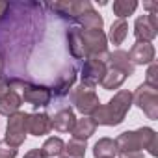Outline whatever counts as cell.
Instances as JSON below:
<instances>
[{"label":"cell","instance_id":"5bb4252c","mask_svg":"<svg viewBox=\"0 0 158 158\" xmlns=\"http://www.w3.org/2000/svg\"><path fill=\"white\" fill-rule=\"evenodd\" d=\"M21 104H23L21 95L13 89H8L6 93L0 95V115H8V117L13 115L15 112H19Z\"/></svg>","mask_w":158,"mask_h":158},{"label":"cell","instance_id":"4fadbf2b","mask_svg":"<svg viewBox=\"0 0 158 158\" xmlns=\"http://www.w3.org/2000/svg\"><path fill=\"white\" fill-rule=\"evenodd\" d=\"M74 123H76V117L71 108H61L60 112H56L50 117V128H54L58 132H71Z\"/></svg>","mask_w":158,"mask_h":158},{"label":"cell","instance_id":"83f0119b","mask_svg":"<svg viewBox=\"0 0 158 158\" xmlns=\"http://www.w3.org/2000/svg\"><path fill=\"white\" fill-rule=\"evenodd\" d=\"M24 158H48V156L43 152V149H32L24 154Z\"/></svg>","mask_w":158,"mask_h":158},{"label":"cell","instance_id":"7c38bea8","mask_svg":"<svg viewBox=\"0 0 158 158\" xmlns=\"http://www.w3.org/2000/svg\"><path fill=\"white\" fill-rule=\"evenodd\" d=\"M128 58L132 61V65H145V63H152L154 61V47L151 43H138L130 48Z\"/></svg>","mask_w":158,"mask_h":158},{"label":"cell","instance_id":"f546056e","mask_svg":"<svg viewBox=\"0 0 158 158\" xmlns=\"http://www.w3.org/2000/svg\"><path fill=\"white\" fill-rule=\"evenodd\" d=\"M143 6H145L151 13H158V4H156V2H143Z\"/></svg>","mask_w":158,"mask_h":158},{"label":"cell","instance_id":"7a4b0ae2","mask_svg":"<svg viewBox=\"0 0 158 158\" xmlns=\"http://www.w3.org/2000/svg\"><path fill=\"white\" fill-rule=\"evenodd\" d=\"M130 106H132V93L128 89H121L114 95V99L108 104H99L97 110L91 114V119L97 125L117 127L125 121Z\"/></svg>","mask_w":158,"mask_h":158},{"label":"cell","instance_id":"f1b7e54d","mask_svg":"<svg viewBox=\"0 0 158 158\" xmlns=\"http://www.w3.org/2000/svg\"><path fill=\"white\" fill-rule=\"evenodd\" d=\"M8 89H10V86H8V78H6V76H0V95L6 93Z\"/></svg>","mask_w":158,"mask_h":158},{"label":"cell","instance_id":"8fae6325","mask_svg":"<svg viewBox=\"0 0 158 158\" xmlns=\"http://www.w3.org/2000/svg\"><path fill=\"white\" fill-rule=\"evenodd\" d=\"M50 128V117L47 114H28L26 117V132L32 136H45L48 134Z\"/></svg>","mask_w":158,"mask_h":158},{"label":"cell","instance_id":"277c9868","mask_svg":"<svg viewBox=\"0 0 158 158\" xmlns=\"http://www.w3.org/2000/svg\"><path fill=\"white\" fill-rule=\"evenodd\" d=\"M108 71V52L102 54V56H95V58H88L84 60V65H82V86L86 88H95L101 84V80L104 78Z\"/></svg>","mask_w":158,"mask_h":158},{"label":"cell","instance_id":"5b68a950","mask_svg":"<svg viewBox=\"0 0 158 158\" xmlns=\"http://www.w3.org/2000/svg\"><path fill=\"white\" fill-rule=\"evenodd\" d=\"M78 35L82 41V50H84V58H95V56H102L108 52V39L106 34L102 30H84L78 28Z\"/></svg>","mask_w":158,"mask_h":158},{"label":"cell","instance_id":"e0dca14e","mask_svg":"<svg viewBox=\"0 0 158 158\" xmlns=\"http://www.w3.org/2000/svg\"><path fill=\"white\" fill-rule=\"evenodd\" d=\"M95 130H97V123L91 119V117H82V119H78L76 123H74V127H73V138L74 139H82V141H86L88 138H91L93 134H95Z\"/></svg>","mask_w":158,"mask_h":158},{"label":"cell","instance_id":"7402d4cb","mask_svg":"<svg viewBox=\"0 0 158 158\" xmlns=\"http://www.w3.org/2000/svg\"><path fill=\"white\" fill-rule=\"evenodd\" d=\"M67 41H69V52L73 54V58L86 60L82 50V41H80V35H78V28H71L67 32Z\"/></svg>","mask_w":158,"mask_h":158},{"label":"cell","instance_id":"4316f807","mask_svg":"<svg viewBox=\"0 0 158 158\" xmlns=\"http://www.w3.org/2000/svg\"><path fill=\"white\" fill-rule=\"evenodd\" d=\"M17 156V149L8 145L4 139L0 141V158H15Z\"/></svg>","mask_w":158,"mask_h":158},{"label":"cell","instance_id":"d6986e66","mask_svg":"<svg viewBox=\"0 0 158 158\" xmlns=\"http://www.w3.org/2000/svg\"><path fill=\"white\" fill-rule=\"evenodd\" d=\"M78 24H80V28H84V30H102L104 21H102V17L91 8L89 11H86V13H82L80 17H78Z\"/></svg>","mask_w":158,"mask_h":158},{"label":"cell","instance_id":"52a82bcc","mask_svg":"<svg viewBox=\"0 0 158 158\" xmlns=\"http://www.w3.org/2000/svg\"><path fill=\"white\" fill-rule=\"evenodd\" d=\"M71 101L74 104V108L80 112L82 115L86 117H91V114L97 110V106L101 104L97 93L91 89V88H86V86H78L71 91Z\"/></svg>","mask_w":158,"mask_h":158},{"label":"cell","instance_id":"44dd1931","mask_svg":"<svg viewBox=\"0 0 158 158\" xmlns=\"http://www.w3.org/2000/svg\"><path fill=\"white\" fill-rule=\"evenodd\" d=\"M127 34H128V23H127L125 19H117V21L110 26V34H108L106 39H110L114 45H121V43L125 41Z\"/></svg>","mask_w":158,"mask_h":158},{"label":"cell","instance_id":"d4e9b609","mask_svg":"<svg viewBox=\"0 0 158 158\" xmlns=\"http://www.w3.org/2000/svg\"><path fill=\"white\" fill-rule=\"evenodd\" d=\"M86 149H88L86 141L74 139V138H73V139H69V143H65L63 152L69 154V156H73V158H84V156H86Z\"/></svg>","mask_w":158,"mask_h":158},{"label":"cell","instance_id":"ac0fdd59","mask_svg":"<svg viewBox=\"0 0 158 158\" xmlns=\"http://www.w3.org/2000/svg\"><path fill=\"white\" fill-rule=\"evenodd\" d=\"M127 80V74L119 69H114V67H108L104 78L101 80V86L104 89H119L123 86V82Z\"/></svg>","mask_w":158,"mask_h":158},{"label":"cell","instance_id":"ba28073f","mask_svg":"<svg viewBox=\"0 0 158 158\" xmlns=\"http://www.w3.org/2000/svg\"><path fill=\"white\" fill-rule=\"evenodd\" d=\"M26 117H28V114H24V112H21V110L15 112L13 115H10L6 138H4V141H6L8 145L19 149V147L24 143V139H26Z\"/></svg>","mask_w":158,"mask_h":158},{"label":"cell","instance_id":"cb8c5ba5","mask_svg":"<svg viewBox=\"0 0 158 158\" xmlns=\"http://www.w3.org/2000/svg\"><path fill=\"white\" fill-rule=\"evenodd\" d=\"M43 152L48 156V158H54V156H60L61 152H63V149H65V143H63V139L61 138H48L45 143H43Z\"/></svg>","mask_w":158,"mask_h":158},{"label":"cell","instance_id":"484cf974","mask_svg":"<svg viewBox=\"0 0 158 158\" xmlns=\"http://www.w3.org/2000/svg\"><path fill=\"white\" fill-rule=\"evenodd\" d=\"M156 73H158V65L152 61V63L149 65V71H147V76H145V84H147L149 88H154V89H158V78H156Z\"/></svg>","mask_w":158,"mask_h":158},{"label":"cell","instance_id":"3957f363","mask_svg":"<svg viewBox=\"0 0 158 158\" xmlns=\"http://www.w3.org/2000/svg\"><path fill=\"white\" fill-rule=\"evenodd\" d=\"M8 86L10 89H21V99L30 102L32 106L35 108H45L48 106L50 99H52V93L47 86H37V84H32V82H26V80H21V78H11L8 80Z\"/></svg>","mask_w":158,"mask_h":158},{"label":"cell","instance_id":"603a6c76","mask_svg":"<svg viewBox=\"0 0 158 158\" xmlns=\"http://www.w3.org/2000/svg\"><path fill=\"white\" fill-rule=\"evenodd\" d=\"M114 13L119 17V19H125L128 15H132L138 8V2L136 0H115L114 2Z\"/></svg>","mask_w":158,"mask_h":158},{"label":"cell","instance_id":"1f68e13d","mask_svg":"<svg viewBox=\"0 0 158 158\" xmlns=\"http://www.w3.org/2000/svg\"><path fill=\"white\" fill-rule=\"evenodd\" d=\"M60 158H73V156H69V154H65V152H61V154H60Z\"/></svg>","mask_w":158,"mask_h":158},{"label":"cell","instance_id":"4dcf8cb0","mask_svg":"<svg viewBox=\"0 0 158 158\" xmlns=\"http://www.w3.org/2000/svg\"><path fill=\"white\" fill-rule=\"evenodd\" d=\"M2 71H4V58L0 54V74H2Z\"/></svg>","mask_w":158,"mask_h":158},{"label":"cell","instance_id":"d6a6232c","mask_svg":"<svg viewBox=\"0 0 158 158\" xmlns=\"http://www.w3.org/2000/svg\"><path fill=\"white\" fill-rule=\"evenodd\" d=\"M0 76H2V74H0Z\"/></svg>","mask_w":158,"mask_h":158},{"label":"cell","instance_id":"ffe728a7","mask_svg":"<svg viewBox=\"0 0 158 158\" xmlns=\"http://www.w3.org/2000/svg\"><path fill=\"white\" fill-rule=\"evenodd\" d=\"M115 154H117L115 141L110 139V138H101L93 147V156L95 158H114Z\"/></svg>","mask_w":158,"mask_h":158},{"label":"cell","instance_id":"6da1fadb","mask_svg":"<svg viewBox=\"0 0 158 158\" xmlns=\"http://www.w3.org/2000/svg\"><path fill=\"white\" fill-rule=\"evenodd\" d=\"M115 149L121 158H143V149H147L152 156L158 154L156 132L151 127H141L138 130H127L117 136Z\"/></svg>","mask_w":158,"mask_h":158},{"label":"cell","instance_id":"30bf717a","mask_svg":"<svg viewBox=\"0 0 158 158\" xmlns=\"http://www.w3.org/2000/svg\"><path fill=\"white\" fill-rule=\"evenodd\" d=\"M93 6L89 0H80V2H54L50 4V10H54L56 13H60V17L69 19V21H78L82 13L89 11Z\"/></svg>","mask_w":158,"mask_h":158},{"label":"cell","instance_id":"8992f818","mask_svg":"<svg viewBox=\"0 0 158 158\" xmlns=\"http://www.w3.org/2000/svg\"><path fill=\"white\" fill-rule=\"evenodd\" d=\"M132 104H136L139 110H143V114L156 121L158 119V89L149 88L147 84H141L136 93L132 95Z\"/></svg>","mask_w":158,"mask_h":158},{"label":"cell","instance_id":"2e32d148","mask_svg":"<svg viewBox=\"0 0 158 158\" xmlns=\"http://www.w3.org/2000/svg\"><path fill=\"white\" fill-rule=\"evenodd\" d=\"M74 80H76V71H74V69H69V71L61 73V74L58 76V80L54 82L50 93H52L54 97H63V95H67V93L73 89Z\"/></svg>","mask_w":158,"mask_h":158},{"label":"cell","instance_id":"9a60e30c","mask_svg":"<svg viewBox=\"0 0 158 158\" xmlns=\"http://www.w3.org/2000/svg\"><path fill=\"white\" fill-rule=\"evenodd\" d=\"M108 67H114V69H119L123 71L127 76L134 74V65L128 58V52L125 50H114V52H108Z\"/></svg>","mask_w":158,"mask_h":158},{"label":"cell","instance_id":"9c48e42d","mask_svg":"<svg viewBox=\"0 0 158 158\" xmlns=\"http://www.w3.org/2000/svg\"><path fill=\"white\" fill-rule=\"evenodd\" d=\"M134 35L138 43H151L158 35V17L156 13H147L136 19L134 23Z\"/></svg>","mask_w":158,"mask_h":158}]
</instances>
